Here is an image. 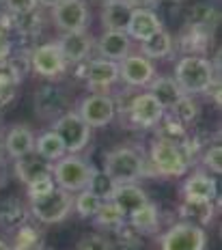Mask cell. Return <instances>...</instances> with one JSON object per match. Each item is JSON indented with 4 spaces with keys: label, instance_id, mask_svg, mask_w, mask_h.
Here are the masks:
<instances>
[{
    "label": "cell",
    "instance_id": "6da1fadb",
    "mask_svg": "<svg viewBox=\"0 0 222 250\" xmlns=\"http://www.w3.org/2000/svg\"><path fill=\"white\" fill-rule=\"evenodd\" d=\"M218 69L214 62L205 56H183L175 65V80L182 86L183 95H199V93H207L211 82L216 80Z\"/></svg>",
    "mask_w": 222,
    "mask_h": 250
},
{
    "label": "cell",
    "instance_id": "7a4b0ae2",
    "mask_svg": "<svg viewBox=\"0 0 222 250\" xmlns=\"http://www.w3.org/2000/svg\"><path fill=\"white\" fill-rule=\"evenodd\" d=\"M95 170V166L86 162L84 158L76 153H65L61 160L52 162V179L56 188H63L67 192H80L89 188V181Z\"/></svg>",
    "mask_w": 222,
    "mask_h": 250
},
{
    "label": "cell",
    "instance_id": "3957f363",
    "mask_svg": "<svg viewBox=\"0 0 222 250\" xmlns=\"http://www.w3.org/2000/svg\"><path fill=\"white\" fill-rule=\"evenodd\" d=\"M104 173L119 184H136L144 175V160L136 149L117 147L108 151L104 158Z\"/></svg>",
    "mask_w": 222,
    "mask_h": 250
},
{
    "label": "cell",
    "instance_id": "277c9868",
    "mask_svg": "<svg viewBox=\"0 0 222 250\" xmlns=\"http://www.w3.org/2000/svg\"><path fill=\"white\" fill-rule=\"evenodd\" d=\"M74 209V194L63 190V188H54L52 192L39 196V199L30 201V216L41 225H56L63 222Z\"/></svg>",
    "mask_w": 222,
    "mask_h": 250
},
{
    "label": "cell",
    "instance_id": "5b68a950",
    "mask_svg": "<svg viewBox=\"0 0 222 250\" xmlns=\"http://www.w3.org/2000/svg\"><path fill=\"white\" fill-rule=\"evenodd\" d=\"M149 162L153 166V173L162 177H183L190 168L179 145L168 143V140H162V138H156L151 143Z\"/></svg>",
    "mask_w": 222,
    "mask_h": 250
},
{
    "label": "cell",
    "instance_id": "8992f818",
    "mask_svg": "<svg viewBox=\"0 0 222 250\" xmlns=\"http://www.w3.org/2000/svg\"><path fill=\"white\" fill-rule=\"evenodd\" d=\"M207 246V233L205 227L192 222H175L160 239V250H205Z\"/></svg>",
    "mask_w": 222,
    "mask_h": 250
},
{
    "label": "cell",
    "instance_id": "52a82bcc",
    "mask_svg": "<svg viewBox=\"0 0 222 250\" xmlns=\"http://www.w3.org/2000/svg\"><path fill=\"white\" fill-rule=\"evenodd\" d=\"M54 132L63 140L67 153H80L91 140V127L80 119L78 112L67 110L54 121Z\"/></svg>",
    "mask_w": 222,
    "mask_h": 250
},
{
    "label": "cell",
    "instance_id": "ba28073f",
    "mask_svg": "<svg viewBox=\"0 0 222 250\" xmlns=\"http://www.w3.org/2000/svg\"><path fill=\"white\" fill-rule=\"evenodd\" d=\"M78 114L89 127H106L115 121L117 104L106 93H91L78 104Z\"/></svg>",
    "mask_w": 222,
    "mask_h": 250
},
{
    "label": "cell",
    "instance_id": "9c48e42d",
    "mask_svg": "<svg viewBox=\"0 0 222 250\" xmlns=\"http://www.w3.org/2000/svg\"><path fill=\"white\" fill-rule=\"evenodd\" d=\"M69 62L65 61L63 52H61L59 43H41L30 50V69L41 78H50L56 80L67 71Z\"/></svg>",
    "mask_w": 222,
    "mask_h": 250
},
{
    "label": "cell",
    "instance_id": "30bf717a",
    "mask_svg": "<svg viewBox=\"0 0 222 250\" xmlns=\"http://www.w3.org/2000/svg\"><path fill=\"white\" fill-rule=\"evenodd\" d=\"M89 9L84 0H61L52 7L54 26L63 33H80L89 26Z\"/></svg>",
    "mask_w": 222,
    "mask_h": 250
},
{
    "label": "cell",
    "instance_id": "8fae6325",
    "mask_svg": "<svg viewBox=\"0 0 222 250\" xmlns=\"http://www.w3.org/2000/svg\"><path fill=\"white\" fill-rule=\"evenodd\" d=\"M67 93L61 86L43 84L35 93V114L45 121H56L67 112Z\"/></svg>",
    "mask_w": 222,
    "mask_h": 250
},
{
    "label": "cell",
    "instance_id": "7c38bea8",
    "mask_svg": "<svg viewBox=\"0 0 222 250\" xmlns=\"http://www.w3.org/2000/svg\"><path fill=\"white\" fill-rule=\"evenodd\" d=\"M164 108L160 106V102L151 93H138L132 97L130 106H127V114H130V121L136 127H156L164 117Z\"/></svg>",
    "mask_w": 222,
    "mask_h": 250
},
{
    "label": "cell",
    "instance_id": "4fadbf2b",
    "mask_svg": "<svg viewBox=\"0 0 222 250\" xmlns=\"http://www.w3.org/2000/svg\"><path fill=\"white\" fill-rule=\"evenodd\" d=\"M119 78L127 86H147L156 78V67L142 54H127L119 61Z\"/></svg>",
    "mask_w": 222,
    "mask_h": 250
},
{
    "label": "cell",
    "instance_id": "5bb4252c",
    "mask_svg": "<svg viewBox=\"0 0 222 250\" xmlns=\"http://www.w3.org/2000/svg\"><path fill=\"white\" fill-rule=\"evenodd\" d=\"M84 80L93 91H104L119 80V62L108 59H93L86 61Z\"/></svg>",
    "mask_w": 222,
    "mask_h": 250
},
{
    "label": "cell",
    "instance_id": "9a60e30c",
    "mask_svg": "<svg viewBox=\"0 0 222 250\" xmlns=\"http://www.w3.org/2000/svg\"><path fill=\"white\" fill-rule=\"evenodd\" d=\"M56 43H59L61 52H63L65 61L71 62V65L89 61V54L93 50V37L86 30H80V33H63V37L56 41Z\"/></svg>",
    "mask_w": 222,
    "mask_h": 250
},
{
    "label": "cell",
    "instance_id": "2e32d148",
    "mask_svg": "<svg viewBox=\"0 0 222 250\" xmlns=\"http://www.w3.org/2000/svg\"><path fill=\"white\" fill-rule=\"evenodd\" d=\"M160 30H162V20H160V15L153 9H132L130 22H127V28H125L130 39L144 41L151 35L160 33Z\"/></svg>",
    "mask_w": 222,
    "mask_h": 250
},
{
    "label": "cell",
    "instance_id": "e0dca14e",
    "mask_svg": "<svg viewBox=\"0 0 222 250\" xmlns=\"http://www.w3.org/2000/svg\"><path fill=\"white\" fill-rule=\"evenodd\" d=\"M110 203L117 207L125 218H130L136 209H141L144 203H149V196L142 188L136 184H119L110 196Z\"/></svg>",
    "mask_w": 222,
    "mask_h": 250
},
{
    "label": "cell",
    "instance_id": "ac0fdd59",
    "mask_svg": "<svg viewBox=\"0 0 222 250\" xmlns=\"http://www.w3.org/2000/svg\"><path fill=\"white\" fill-rule=\"evenodd\" d=\"M4 151L11 160L26 158V155L35 153V134L28 125L18 123L4 136Z\"/></svg>",
    "mask_w": 222,
    "mask_h": 250
},
{
    "label": "cell",
    "instance_id": "d6986e66",
    "mask_svg": "<svg viewBox=\"0 0 222 250\" xmlns=\"http://www.w3.org/2000/svg\"><path fill=\"white\" fill-rule=\"evenodd\" d=\"M183 199L190 201H216L218 199V184L209 173H192L185 177L183 186Z\"/></svg>",
    "mask_w": 222,
    "mask_h": 250
},
{
    "label": "cell",
    "instance_id": "ffe728a7",
    "mask_svg": "<svg viewBox=\"0 0 222 250\" xmlns=\"http://www.w3.org/2000/svg\"><path fill=\"white\" fill-rule=\"evenodd\" d=\"M130 45H132V39L127 37V33L106 30V33L100 37V41H97V52H100L101 59L119 62L130 54Z\"/></svg>",
    "mask_w": 222,
    "mask_h": 250
},
{
    "label": "cell",
    "instance_id": "44dd1931",
    "mask_svg": "<svg viewBox=\"0 0 222 250\" xmlns=\"http://www.w3.org/2000/svg\"><path fill=\"white\" fill-rule=\"evenodd\" d=\"M52 175V162L39 158V155H26V158L15 160V177L22 181L24 186L33 184L37 179H43V177Z\"/></svg>",
    "mask_w": 222,
    "mask_h": 250
},
{
    "label": "cell",
    "instance_id": "7402d4cb",
    "mask_svg": "<svg viewBox=\"0 0 222 250\" xmlns=\"http://www.w3.org/2000/svg\"><path fill=\"white\" fill-rule=\"evenodd\" d=\"M147 86H149V93L160 102V106H162L164 110H170V108L183 97L182 86L177 84V80H175L173 76H158V78H153Z\"/></svg>",
    "mask_w": 222,
    "mask_h": 250
},
{
    "label": "cell",
    "instance_id": "603a6c76",
    "mask_svg": "<svg viewBox=\"0 0 222 250\" xmlns=\"http://www.w3.org/2000/svg\"><path fill=\"white\" fill-rule=\"evenodd\" d=\"M132 7L125 0H108L101 9V24L106 30H115V33H125L127 22H130Z\"/></svg>",
    "mask_w": 222,
    "mask_h": 250
},
{
    "label": "cell",
    "instance_id": "cb8c5ba5",
    "mask_svg": "<svg viewBox=\"0 0 222 250\" xmlns=\"http://www.w3.org/2000/svg\"><path fill=\"white\" fill-rule=\"evenodd\" d=\"M28 207L24 205L18 196H9L0 203V229L4 231H15L28 220Z\"/></svg>",
    "mask_w": 222,
    "mask_h": 250
},
{
    "label": "cell",
    "instance_id": "d4e9b609",
    "mask_svg": "<svg viewBox=\"0 0 222 250\" xmlns=\"http://www.w3.org/2000/svg\"><path fill=\"white\" fill-rule=\"evenodd\" d=\"M214 201H190L183 199V203L179 205V216L185 222H192L199 227H207L214 218Z\"/></svg>",
    "mask_w": 222,
    "mask_h": 250
},
{
    "label": "cell",
    "instance_id": "484cf974",
    "mask_svg": "<svg viewBox=\"0 0 222 250\" xmlns=\"http://www.w3.org/2000/svg\"><path fill=\"white\" fill-rule=\"evenodd\" d=\"M173 52V37L166 30H160V33L151 35L149 39L141 41V54L149 61H158V59H166Z\"/></svg>",
    "mask_w": 222,
    "mask_h": 250
},
{
    "label": "cell",
    "instance_id": "4316f807",
    "mask_svg": "<svg viewBox=\"0 0 222 250\" xmlns=\"http://www.w3.org/2000/svg\"><path fill=\"white\" fill-rule=\"evenodd\" d=\"M127 225H130L136 233H141V235H144V233H153L160 227V211H158V207L153 205L151 201L144 203L141 209H136L130 218H127Z\"/></svg>",
    "mask_w": 222,
    "mask_h": 250
},
{
    "label": "cell",
    "instance_id": "83f0119b",
    "mask_svg": "<svg viewBox=\"0 0 222 250\" xmlns=\"http://www.w3.org/2000/svg\"><path fill=\"white\" fill-rule=\"evenodd\" d=\"M209 37H211L209 28H192V26H188L182 33V37H179V45L185 52V56H203V52L209 45Z\"/></svg>",
    "mask_w": 222,
    "mask_h": 250
},
{
    "label": "cell",
    "instance_id": "f1b7e54d",
    "mask_svg": "<svg viewBox=\"0 0 222 250\" xmlns=\"http://www.w3.org/2000/svg\"><path fill=\"white\" fill-rule=\"evenodd\" d=\"M35 151H37L39 158L48 160V162H56V160H61L67 153L63 140L59 138V134H56L54 129L43 132L41 136L35 138Z\"/></svg>",
    "mask_w": 222,
    "mask_h": 250
},
{
    "label": "cell",
    "instance_id": "f546056e",
    "mask_svg": "<svg viewBox=\"0 0 222 250\" xmlns=\"http://www.w3.org/2000/svg\"><path fill=\"white\" fill-rule=\"evenodd\" d=\"M11 250H45L43 233L30 225H22L20 229H15Z\"/></svg>",
    "mask_w": 222,
    "mask_h": 250
},
{
    "label": "cell",
    "instance_id": "4dcf8cb0",
    "mask_svg": "<svg viewBox=\"0 0 222 250\" xmlns=\"http://www.w3.org/2000/svg\"><path fill=\"white\" fill-rule=\"evenodd\" d=\"M93 222H95V227L104 229V231L117 233L121 227L127 225V218L123 216V213L119 211L110 201H104L101 203V207H100V211L93 216Z\"/></svg>",
    "mask_w": 222,
    "mask_h": 250
},
{
    "label": "cell",
    "instance_id": "1f68e13d",
    "mask_svg": "<svg viewBox=\"0 0 222 250\" xmlns=\"http://www.w3.org/2000/svg\"><path fill=\"white\" fill-rule=\"evenodd\" d=\"M156 127H158V136H156V138L168 140V143H175V145H182L183 140L190 136V129L185 127L183 123H179L170 112H168V114L164 112L162 121H160Z\"/></svg>",
    "mask_w": 222,
    "mask_h": 250
},
{
    "label": "cell",
    "instance_id": "d6a6232c",
    "mask_svg": "<svg viewBox=\"0 0 222 250\" xmlns=\"http://www.w3.org/2000/svg\"><path fill=\"white\" fill-rule=\"evenodd\" d=\"M2 67L4 71H7L9 76L13 78L15 82H22L24 78H26V74H30V52L28 50H22V52H11V54H9V59L2 62Z\"/></svg>",
    "mask_w": 222,
    "mask_h": 250
},
{
    "label": "cell",
    "instance_id": "836d02e7",
    "mask_svg": "<svg viewBox=\"0 0 222 250\" xmlns=\"http://www.w3.org/2000/svg\"><path fill=\"white\" fill-rule=\"evenodd\" d=\"M218 18L214 4L209 2H196L188 9V15H185V22L192 28H209L214 24V20Z\"/></svg>",
    "mask_w": 222,
    "mask_h": 250
},
{
    "label": "cell",
    "instance_id": "e575fe53",
    "mask_svg": "<svg viewBox=\"0 0 222 250\" xmlns=\"http://www.w3.org/2000/svg\"><path fill=\"white\" fill-rule=\"evenodd\" d=\"M170 114H173L179 123H183L185 127H190V125L196 123V119H199L201 108H199V104H196V100L192 95H183L182 100L170 108Z\"/></svg>",
    "mask_w": 222,
    "mask_h": 250
},
{
    "label": "cell",
    "instance_id": "d590c367",
    "mask_svg": "<svg viewBox=\"0 0 222 250\" xmlns=\"http://www.w3.org/2000/svg\"><path fill=\"white\" fill-rule=\"evenodd\" d=\"M101 203L104 201H101L97 194H93L89 188H86V190H80L78 194L74 196V209L80 218H93L97 211H100Z\"/></svg>",
    "mask_w": 222,
    "mask_h": 250
},
{
    "label": "cell",
    "instance_id": "8d00e7d4",
    "mask_svg": "<svg viewBox=\"0 0 222 250\" xmlns=\"http://www.w3.org/2000/svg\"><path fill=\"white\" fill-rule=\"evenodd\" d=\"M115 188H117V184L104 173V170H95L93 177H91V181H89V190L93 192V194L100 196L101 201H110Z\"/></svg>",
    "mask_w": 222,
    "mask_h": 250
},
{
    "label": "cell",
    "instance_id": "74e56055",
    "mask_svg": "<svg viewBox=\"0 0 222 250\" xmlns=\"http://www.w3.org/2000/svg\"><path fill=\"white\" fill-rule=\"evenodd\" d=\"M76 250H117V248H115V244H112L106 235L91 233V235H84V237L78 239Z\"/></svg>",
    "mask_w": 222,
    "mask_h": 250
},
{
    "label": "cell",
    "instance_id": "f35d334b",
    "mask_svg": "<svg viewBox=\"0 0 222 250\" xmlns=\"http://www.w3.org/2000/svg\"><path fill=\"white\" fill-rule=\"evenodd\" d=\"M201 160H203V166L209 170V173L214 175H220L222 173V149L220 145H211L203 151V155H201Z\"/></svg>",
    "mask_w": 222,
    "mask_h": 250
},
{
    "label": "cell",
    "instance_id": "ab89813d",
    "mask_svg": "<svg viewBox=\"0 0 222 250\" xmlns=\"http://www.w3.org/2000/svg\"><path fill=\"white\" fill-rule=\"evenodd\" d=\"M15 88H18V82L0 67V106H7V104L13 100Z\"/></svg>",
    "mask_w": 222,
    "mask_h": 250
},
{
    "label": "cell",
    "instance_id": "60d3db41",
    "mask_svg": "<svg viewBox=\"0 0 222 250\" xmlns=\"http://www.w3.org/2000/svg\"><path fill=\"white\" fill-rule=\"evenodd\" d=\"M54 188H56V184H54L52 175H50V177H43V179H37V181H33V184L26 186L28 199H30V201H33V199H39V196H43V194H48V192H52Z\"/></svg>",
    "mask_w": 222,
    "mask_h": 250
},
{
    "label": "cell",
    "instance_id": "b9f144b4",
    "mask_svg": "<svg viewBox=\"0 0 222 250\" xmlns=\"http://www.w3.org/2000/svg\"><path fill=\"white\" fill-rule=\"evenodd\" d=\"M4 2V9L7 13L11 15H24V13H30V11H37V0H2Z\"/></svg>",
    "mask_w": 222,
    "mask_h": 250
},
{
    "label": "cell",
    "instance_id": "7bdbcfd3",
    "mask_svg": "<svg viewBox=\"0 0 222 250\" xmlns=\"http://www.w3.org/2000/svg\"><path fill=\"white\" fill-rule=\"evenodd\" d=\"M13 52V43L9 37H0V65L9 59V54Z\"/></svg>",
    "mask_w": 222,
    "mask_h": 250
},
{
    "label": "cell",
    "instance_id": "ee69618b",
    "mask_svg": "<svg viewBox=\"0 0 222 250\" xmlns=\"http://www.w3.org/2000/svg\"><path fill=\"white\" fill-rule=\"evenodd\" d=\"M125 2L130 4L132 9H149V7H153L158 0H125Z\"/></svg>",
    "mask_w": 222,
    "mask_h": 250
},
{
    "label": "cell",
    "instance_id": "f6af8a7d",
    "mask_svg": "<svg viewBox=\"0 0 222 250\" xmlns=\"http://www.w3.org/2000/svg\"><path fill=\"white\" fill-rule=\"evenodd\" d=\"M61 0H37V4H41V7H54V4H59Z\"/></svg>",
    "mask_w": 222,
    "mask_h": 250
},
{
    "label": "cell",
    "instance_id": "bcb514c9",
    "mask_svg": "<svg viewBox=\"0 0 222 250\" xmlns=\"http://www.w3.org/2000/svg\"><path fill=\"white\" fill-rule=\"evenodd\" d=\"M0 250H11V246H9L4 239H0Z\"/></svg>",
    "mask_w": 222,
    "mask_h": 250
},
{
    "label": "cell",
    "instance_id": "7dc6e473",
    "mask_svg": "<svg viewBox=\"0 0 222 250\" xmlns=\"http://www.w3.org/2000/svg\"><path fill=\"white\" fill-rule=\"evenodd\" d=\"M45 250H48V248H45Z\"/></svg>",
    "mask_w": 222,
    "mask_h": 250
}]
</instances>
